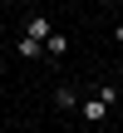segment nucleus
Masks as SVG:
<instances>
[{
  "mask_svg": "<svg viewBox=\"0 0 123 133\" xmlns=\"http://www.w3.org/2000/svg\"><path fill=\"white\" fill-rule=\"evenodd\" d=\"M89 94H94V99H99V104H108V109H113V104H118V89H113V84H94V89H89Z\"/></svg>",
  "mask_w": 123,
  "mask_h": 133,
  "instance_id": "obj_6",
  "label": "nucleus"
},
{
  "mask_svg": "<svg viewBox=\"0 0 123 133\" xmlns=\"http://www.w3.org/2000/svg\"><path fill=\"white\" fill-rule=\"evenodd\" d=\"M25 39H35V44H49V39H54V25H49V15H30V20H25Z\"/></svg>",
  "mask_w": 123,
  "mask_h": 133,
  "instance_id": "obj_1",
  "label": "nucleus"
},
{
  "mask_svg": "<svg viewBox=\"0 0 123 133\" xmlns=\"http://www.w3.org/2000/svg\"><path fill=\"white\" fill-rule=\"evenodd\" d=\"M64 49H69V35H59V30H54V39L44 44V59H59Z\"/></svg>",
  "mask_w": 123,
  "mask_h": 133,
  "instance_id": "obj_5",
  "label": "nucleus"
},
{
  "mask_svg": "<svg viewBox=\"0 0 123 133\" xmlns=\"http://www.w3.org/2000/svg\"><path fill=\"white\" fill-rule=\"evenodd\" d=\"M113 39H118V44H123V20H118V25H113Z\"/></svg>",
  "mask_w": 123,
  "mask_h": 133,
  "instance_id": "obj_7",
  "label": "nucleus"
},
{
  "mask_svg": "<svg viewBox=\"0 0 123 133\" xmlns=\"http://www.w3.org/2000/svg\"><path fill=\"white\" fill-rule=\"evenodd\" d=\"M0 74H5V54H0Z\"/></svg>",
  "mask_w": 123,
  "mask_h": 133,
  "instance_id": "obj_8",
  "label": "nucleus"
},
{
  "mask_svg": "<svg viewBox=\"0 0 123 133\" xmlns=\"http://www.w3.org/2000/svg\"><path fill=\"white\" fill-rule=\"evenodd\" d=\"M84 99H89V94H79L74 84H59V89H54V109H79Z\"/></svg>",
  "mask_w": 123,
  "mask_h": 133,
  "instance_id": "obj_3",
  "label": "nucleus"
},
{
  "mask_svg": "<svg viewBox=\"0 0 123 133\" xmlns=\"http://www.w3.org/2000/svg\"><path fill=\"white\" fill-rule=\"evenodd\" d=\"M108 114H113V109H108V104H99L94 94L79 104V118H84V123H94V128H99V123H108Z\"/></svg>",
  "mask_w": 123,
  "mask_h": 133,
  "instance_id": "obj_2",
  "label": "nucleus"
},
{
  "mask_svg": "<svg viewBox=\"0 0 123 133\" xmlns=\"http://www.w3.org/2000/svg\"><path fill=\"white\" fill-rule=\"evenodd\" d=\"M15 54H20V59H44V44H35V39H25V35H20Z\"/></svg>",
  "mask_w": 123,
  "mask_h": 133,
  "instance_id": "obj_4",
  "label": "nucleus"
}]
</instances>
